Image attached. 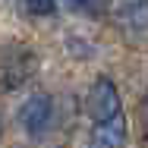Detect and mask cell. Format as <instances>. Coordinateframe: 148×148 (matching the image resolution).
<instances>
[{"label": "cell", "mask_w": 148, "mask_h": 148, "mask_svg": "<svg viewBox=\"0 0 148 148\" xmlns=\"http://www.w3.org/2000/svg\"><path fill=\"white\" fill-rule=\"evenodd\" d=\"M51 120H54V101L47 95H32L29 101L19 107V126L29 132L32 139L44 136L51 129Z\"/></svg>", "instance_id": "cell-1"}, {"label": "cell", "mask_w": 148, "mask_h": 148, "mask_svg": "<svg viewBox=\"0 0 148 148\" xmlns=\"http://www.w3.org/2000/svg\"><path fill=\"white\" fill-rule=\"evenodd\" d=\"M91 120H95V126H104V123H110V120L123 114L120 110V95L114 88V82L110 79H98L95 85H91Z\"/></svg>", "instance_id": "cell-2"}, {"label": "cell", "mask_w": 148, "mask_h": 148, "mask_svg": "<svg viewBox=\"0 0 148 148\" xmlns=\"http://www.w3.org/2000/svg\"><path fill=\"white\" fill-rule=\"evenodd\" d=\"M117 22L129 32H148V0H117Z\"/></svg>", "instance_id": "cell-3"}, {"label": "cell", "mask_w": 148, "mask_h": 148, "mask_svg": "<svg viewBox=\"0 0 148 148\" xmlns=\"http://www.w3.org/2000/svg\"><path fill=\"white\" fill-rule=\"evenodd\" d=\"M63 3H66V10H73V13L95 16V13H101V10H104V3H107V0H63Z\"/></svg>", "instance_id": "cell-4"}, {"label": "cell", "mask_w": 148, "mask_h": 148, "mask_svg": "<svg viewBox=\"0 0 148 148\" xmlns=\"http://www.w3.org/2000/svg\"><path fill=\"white\" fill-rule=\"evenodd\" d=\"M25 10L29 16H54L57 0H25Z\"/></svg>", "instance_id": "cell-5"}, {"label": "cell", "mask_w": 148, "mask_h": 148, "mask_svg": "<svg viewBox=\"0 0 148 148\" xmlns=\"http://www.w3.org/2000/svg\"><path fill=\"white\" fill-rule=\"evenodd\" d=\"M0 132H3V126H0Z\"/></svg>", "instance_id": "cell-6"}]
</instances>
